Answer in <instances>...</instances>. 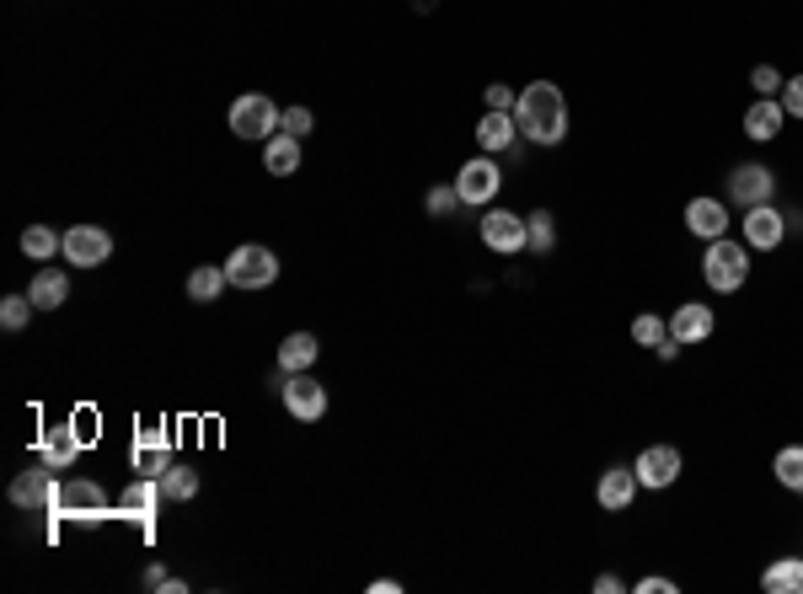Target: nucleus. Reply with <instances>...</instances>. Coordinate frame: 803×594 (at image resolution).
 Listing matches in <instances>:
<instances>
[{"label": "nucleus", "instance_id": "nucleus-1", "mask_svg": "<svg viewBox=\"0 0 803 594\" xmlns=\"http://www.w3.org/2000/svg\"><path fill=\"white\" fill-rule=\"evenodd\" d=\"M515 123H520L525 140L558 145L562 134H568V102H562V91L552 80H530L520 91V102H515Z\"/></svg>", "mask_w": 803, "mask_h": 594}, {"label": "nucleus", "instance_id": "nucleus-2", "mask_svg": "<svg viewBox=\"0 0 803 594\" xmlns=\"http://www.w3.org/2000/svg\"><path fill=\"white\" fill-rule=\"evenodd\" d=\"M702 278H707V289H718V295H728V289H739L745 278H750V246L745 241H707V257H702Z\"/></svg>", "mask_w": 803, "mask_h": 594}, {"label": "nucleus", "instance_id": "nucleus-3", "mask_svg": "<svg viewBox=\"0 0 803 594\" xmlns=\"http://www.w3.org/2000/svg\"><path fill=\"white\" fill-rule=\"evenodd\" d=\"M48 515L70 519V525H97V519L113 515V504H108V493H102L97 482L76 476V482H59V493H54V509H48Z\"/></svg>", "mask_w": 803, "mask_h": 594}, {"label": "nucleus", "instance_id": "nucleus-4", "mask_svg": "<svg viewBox=\"0 0 803 594\" xmlns=\"http://www.w3.org/2000/svg\"><path fill=\"white\" fill-rule=\"evenodd\" d=\"M226 278H231L237 289H268V284L279 278V257H274L268 246L246 241V246H237V252L226 257Z\"/></svg>", "mask_w": 803, "mask_h": 594}, {"label": "nucleus", "instance_id": "nucleus-5", "mask_svg": "<svg viewBox=\"0 0 803 594\" xmlns=\"http://www.w3.org/2000/svg\"><path fill=\"white\" fill-rule=\"evenodd\" d=\"M279 123H284V113L268 97H257V91L231 102V134H241V140H274Z\"/></svg>", "mask_w": 803, "mask_h": 594}, {"label": "nucleus", "instance_id": "nucleus-6", "mask_svg": "<svg viewBox=\"0 0 803 594\" xmlns=\"http://www.w3.org/2000/svg\"><path fill=\"white\" fill-rule=\"evenodd\" d=\"M498 188H504V172H498V161H493V156L466 161V166L455 172V194H461V204H477V209H487V204L498 198Z\"/></svg>", "mask_w": 803, "mask_h": 594}, {"label": "nucleus", "instance_id": "nucleus-7", "mask_svg": "<svg viewBox=\"0 0 803 594\" xmlns=\"http://www.w3.org/2000/svg\"><path fill=\"white\" fill-rule=\"evenodd\" d=\"M482 246L498 252V257H515L530 246V231H525V215H509V209H487L482 215Z\"/></svg>", "mask_w": 803, "mask_h": 594}, {"label": "nucleus", "instance_id": "nucleus-8", "mask_svg": "<svg viewBox=\"0 0 803 594\" xmlns=\"http://www.w3.org/2000/svg\"><path fill=\"white\" fill-rule=\"evenodd\" d=\"M284 407H289V418H300V424H317L321 413H327V386H321L317 375H306V370H295V375H284Z\"/></svg>", "mask_w": 803, "mask_h": 594}, {"label": "nucleus", "instance_id": "nucleus-9", "mask_svg": "<svg viewBox=\"0 0 803 594\" xmlns=\"http://www.w3.org/2000/svg\"><path fill=\"white\" fill-rule=\"evenodd\" d=\"M54 493H59V482H54V466H43V461L33 472H22L11 482V504H16V509H33V515L54 509Z\"/></svg>", "mask_w": 803, "mask_h": 594}, {"label": "nucleus", "instance_id": "nucleus-10", "mask_svg": "<svg viewBox=\"0 0 803 594\" xmlns=\"http://www.w3.org/2000/svg\"><path fill=\"white\" fill-rule=\"evenodd\" d=\"M771 194H777V177L766 172V166H734L728 172V198L739 204V209H756V204H771Z\"/></svg>", "mask_w": 803, "mask_h": 594}, {"label": "nucleus", "instance_id": "nucleus-11", "mask_svg": "<svg viewBox=\"0 0 803 594\" xmlns=\"http://www.w3.org/2000/svg\"><path fill=\"white\" fill-rule=\"evenodd\" d=\"M65 257L76 268H97V263L113 257V237L102 226H76V231H65Z\"/></svg>", "mask_w": 803, "mask_h": 594}, {"label": "nucleus", "instance_id": "nucleus-12", "mask_svg": "<svg viewBox=\"0 0 803 594\" xmlns=\"http://www.w3.org/2000/svg\"><path fill=\"white\" fill-rule=\"evenodd\" d=\"M788 237V220H782V209H771V204H756V209H745V246H782Z\"/></svg>", "mask_w": 803, "mask_h": 594}, {"label": "nucleus", "instance_id": "nucleus-13", "mask_svg": "<svg viewBox=\"0 0 803 594\" xmlns=\"http://www.w3.org/2000/svg\"><path fill=\"white\" fill-rule=\"evenodd\" d=\"M681 476V450L675 444H648L638 455V482L642 487H670Z\"/></svg>", "mask_w": 803, "mask_h": 594}, {"label": "nucleus", "instance_id": "nucleus-14", "mask_svg": "<svg viewBox=\"0 0 803 594\" xmlns=\"http://www.w3.org/2000/svg\"><path fill=\"white\" fill-rule=\"evenodd\" d=\"M76 455H80L76 424H54V429H43V439H38V461H43V466L65 472V466H76Z\"/></svg>", "mask_w": 803, "mask_h": 594}, {"label": "nucleus", "instance_id": "nucleus-15", "mask_svg": "<svg viewBox=\"0 0 803 594\" xmlns=\"http://www.w3.org/2000/svg\"><path fill=\"white\" fill-rule=\"evenodd\" d=\"M166 450H172V435L166 429H140V439H134V472L140 476H166Z\"/></svg>", "mask_w": 803, "mask_h": 594}, {"label": "nucleus", "instance_id": "nucleus-16", "mask_svg": "<svg viewBox=\"0 0 803 594\" xmlns=\"http://www.w3.org/2000/svg\"><path fill=\"white\" fill-rule=\"evenodd\" d=\"M713 327H718V317H713L702 300H691V306H681V311L670 317V338H675L681 349H685V343H707V338H713Z\"/></svg>", "mask_w": 803, "mask_h": 594}, {"label": "nucleus", "instance_id": "nucleus-17", "mask_svg": "<svg viewBox=\"0 0 803 594\" xmlns=\"http://www.w3.org/2000/svg\"><path fill=\"white\" fill-rule=\"evenodd\" d=\"M638 466H610L601 476V487H595V498H601V509H632V498H638Z\"/></svg>", "mask_w": 803, "mask_h": 594}, {"label": "nucleus", "instance_id": "nucleus-18", "mask_svg": "<svg viewBox=\"0 0 803 594\" xmlns=\"http://www.w3.org/2000/svg\"><path fill=\"white\" fill-rule=\"evenodd\" d=\"M161 498H166V493H161L156 476H140V482H129V487L119 493V515L140 519V525H151V515H156Z\"/></svg>", "mask_w": 803, "mask_h": 594}, {"label": "nucleus", "instance_id": "nucleus-19", "mask_svg": "<svg viewBox=\"0 0 803 594\" xmlns=\"http://www.w3.org/2000/svg\"><path fill=\"white\" fill-rule=\"evenodd\" d=\"M685 226H691V237L718 241L723 231H728V209H723L718 198H691V204H685Z\"/></svg>", "mask_w": 803, "mask_h": 594}, {"label": "nucleus", "instance_id": "nucleus-20", "mask_svg": "<svg viewBox=\"0 0 803 594\" xmlns=\"http://www.w3.org/2000/svg\"><path fill=\"white\" fill-rule=\"evenodd\" d=\"M782 119H788V108H782L777 97H756V108L745 113V134H750V140H777V134H782Z\"/></svg>", "mask_w": 803, "mask_h": 594}, {"label": "nucleus", "instance_id": "nucleus-21", "mask_svg": "<svg viewBox=\"0 0 803 594\" xmlns=\"http://www.w3.org/2000/svg\"><path fill=\"white\" fill-rule=\"evenodd\" d=\"M766 594H803V557H777L761 573Z\"/></svg>", "mask_w": 803, "mask_h": 594}, {"label": "nucleus", "instance_id": "nucleus-22", "mask_svg": "<svg viewBox=\"0 0 803 594\" xmlns=\"http://www.w3.org/2000/svg\"><path fill=\"white\" fill-rule=\"evenodd\" d=\"M317 354H321V343L311 338V332H289L279 343V370L284 375H295V370H311L317 364Z\"/></svg>", "mask_w": 803, "mask_h": 594}, {"label": "nucleus", "instance_id": "nucleus-23", "mask_svg": "<svg viewBox=\"0 0 803 594\" xmlns=\"http://www.w3.org/2000/svg\"><path fill=\"white\" fill-rule=\"evenodd\" d=\"M263 166H268L274 177L300 172V140H295V134H274V140H263Z\"/></svg>", "mask_w": 803, "mask_h": 594}, {"label": "nucleus", "instance_id": "nucleus-24", "mask_svg": "<svg viewBox=\"0 0 803 594\" xmlns=\"http://www.w3.org/2000/svg\"><path fill=\"white\" fill-rule=\"evenodd\" d=\"M515 134H520V123H515V113H487V119L477 123V145L493 156V151H509L515 145Z\"/></svg>", "mask_w": 803, "mask_h": 594}, {"label": "nucleus", "instance_id": "nucleus-25", "mask_svg": "<svg viewBox=\"0 0 803 594\" xmlns=\"http://www.w3.org/2000/svg\"><path fill=\"white\" fill-rule=\"evenodd\" d=\"M28 295H33L38 311H59L65 295H70V278L59 274V268H43V274H33V289H28Z\"/></svg>", "mask_w": 803, "mask_h": 594}, {"label": "nucleus", "instance_id": "nucleus-26", "mask_svg": "<svg viewBox=\"0 0 803 594\" xmlns=\"http://www.w3.org/2000/svg\"><path fill=\"white\" fill-rule=\"evenodd\" d=\"M226 284H231L226 268H194V274H188V300L209 306V300H220V289H226Z\"/></svg>", "mask_w": 803, "mask_h": 594}, {"label": "nucleus", "instance_id": "nucleus-27", "mask_svg": "<svg viewBox=\"0 0 803 594\" xmlns=\"http://www.w3.org/2000/svg\"><path fill=\"white\" fill-rule=\"evenodd\" d=\"M161 493H166V498H177V504H188V498L199 493V472H188V466H166V476H161Z\"/></svg>", "mask_w": 803, "mask_h": 594}, {"label": "nucleus", "instance_id": "nucleus-28", "mask_svg": "<svg viewBox=\"0 0 803 594\" xmlns=\"http://www.w3.org/2000/svg\"><path fill=\"white\" fill-rule=\"evenodd\" d=\"M22 252L28 257H54V252H65V237H54L48 226H28L22 231Z\"/></svg>", "mask_w": 803, "mask_h": 594}, {"label": "nucleus", "instance_id": "nucleus-29", "mask_svg": "<svg viewBox=\"0 0 803 594\" xmlns=\"http://www.w3.org/2000/svg\"><path fill=\"white\" fill-rule=\"evenodd\" d=\"M33 311H38L33 295H6V300H0V327H6V332H22Z\"/></svg>", "mask_w": 803, "mask_h": 594}, {"label": "nucleus", "instance_id": "nucleus-30", "mask_svg": "<svg viewBox=\"0 0 803 594\" xmlns=\"http://www.w3.org/2000/svg\"><path fill=\"white\" fill-rule=\"evenodd\" d=\"M777 482L793 487V493H803V444H788V450L777 455Z\"/></svg>", "mask_w": 803, "mask_h": 594}, {"label": "nucleus", "instance_id": "nucleus-31", "mask_svg": "<svg viewBox=\"0 0 803 594\" xmlns=\"http://www.w3.org/2000/svg\"><path fill=\"white\" fill-rule=\"evenodd\" d=\"M525 231H530V252H552V241H558V226H552V215H547V209L525 215Z\"/></svg>", "mask_w": 803, "mask_h": 594}, {"label": "nucleus", "instance_id": "nucleus-32", "mask_svg": "<svg viewBox=\"0 0 803 594\" xmlns=\"http://www.w3.org/2000/svg\"><path fill=\"white\" fill-rule=\"evenodd\" d=\"M632 338H638L642 349H659V343L670 338V321H664V317H638V321H632Z\"/></svg>", "mask_w": 803, "mask_h": 594}, {"label": "nucleus", "instance_id": "nucleus-33", "mask_svg": "<svg viewBox=\"0 0 803 594\" xmlns=\"http://www.w3.org/2000/svg\"><path fill=\"white\" fill-rule=\"evenodd\" d=\"M515 102H520V91L515 86H487V113H515Z\"/></svg>", "mask_w": 803, "mask_h": 594}, {"label": "nucleus", "instance_id": "nucleus-34", "mask_svg": "<svg viewBox=\"0 0 803 594\" xmlns=\"http://www.w3.org/2000/svg\"><path fill=\"white\" fill-rule=\"evenodd\" d=\"M750 86H756L761 97H777V91H782V76H777L771 65H756V70H750Z\"/></svg>", "mask_w": 803, "mask_h": 594}, {"label": "nucleus", "instance_id": "nucleus-35", "mask_svg": "<svg viewBox=\"0 0 803 594\" xmlns=\"http://www.w3.org/2000/svg\"><path fill=\"white\" fill-rule=\"evenodd\" d=\"M145 590H166V594H188V584H183V579H172V573H166V568H151V573H145Z\"/></svg>", "mask_w": 803, "mask_h": 594}, {"label": "nucleus", "instance_id": "nucleus-36", "mask_svg": "<svg viewBox=\"0 0 803 594\" xmlns=\"http://www.w3.org/2000/svg\"><path fill=\"white\" fill-rule=\"evenodd\" d=\"M782 108H788L793 119H803V76L782 80Z\"/></svg>", "mask_w": 803, "mask_h": 594}, {"label": "nucleus", "instance_id": "nucleus-37", "mask_svg": "<svg viewBox=\"0 0 803 594\" xmlns=\"http://www.w3.org/2000/svg\"><path fill=\"white\" fill-rule=\"evenodd\" d=\"M461 204V194H455V183L450 188H429V215H450Z\"/></svg>", "mask_w": 803, "mask_h": 594}, {"label": "nucleus", "instance_id": "nucleus-38", "mask_svg": "<svg viewBox=\"0 0 803 594\" xmlns=\"http://www.w3.org/2000/svg\"><path fill=\"white\" fill-rule=\"evenodd\" d=\"M311 108H289V113H284V134H295V140H300V134H311Z\"/></svg>", "mask_w": 803, "mask_h": 594}, {"label": "nucleus", "instance_id": "nucleus-39", "mask_svg": "<svg viewBox=\"0 0 803 594\" xmlns=\"http://www.w3.org/2000/svg\"><path fill=\"white\" fill-rule=\"evenodd\" d=\"M638 594H675V579H642Z\"/></svg>", "mask_w": 803, "mask_h": 594}, {"label": "nucleus", "instance_id": "nucleus-40", "mask_svg": "<svg viewBox=\"0 0 803 594\" xmlns=\"http://www.w3.org/2000/svg\"><path fill=\"white\" fill-rule=\"evenodd\" d=\"M595 590H601V594H622V590H627V584H622L616 573H601V579H595Z\"/></svg>", "mask_w": 803, "mask_h": 594}]
</instances>
